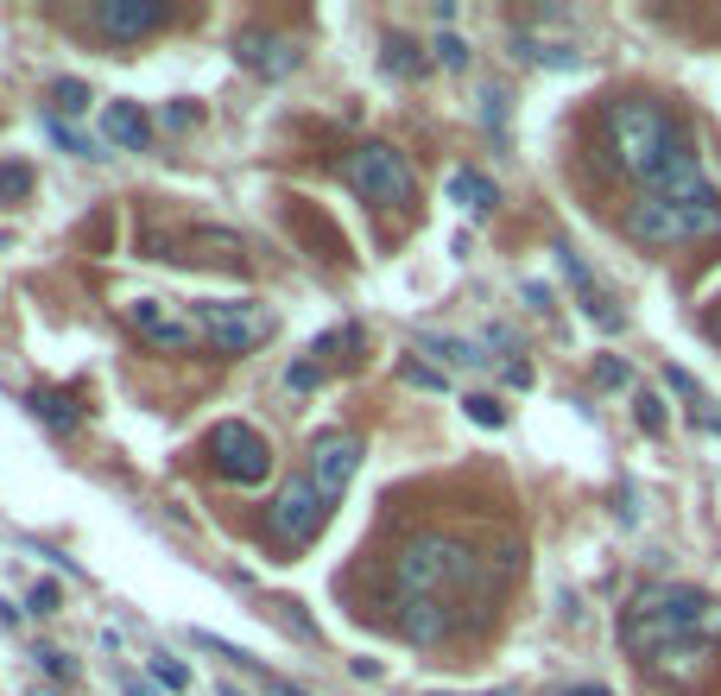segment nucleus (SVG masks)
I'll return each mask as SVG.
<instances>
[{
  "label": "nucleus",
  "instance_id": "obj_1",
  "mask_svg": "<svg viewBox=\"0 0 721 696\" xmlns=\"http://www.w3.org/2000/svg\"><path fill=\"white\" fill-rule=\"evenodd\" d=\"M481 589H488V564L443 532H418L392 557V620L412 645L450 640Z\"/></svg>",
  "mask_w": 721,
  "mask_h": 696
},
{
  "label": "nucleus",
  "instance_id": "obj_2",
  "mask_svg": "<svg viewBox=\"0 0 721 696\" xmlns=\"http://www.w3.org/2000/svg\"><path fill=\"white\" fill-rule=\"evenodd\" d=\"M620 640L633 659H652L677 640H716L721 645V601H709L690 583H645L626 615H620Z\"/></svg>",
  "mask_w": 721,
  "mask_h": 696
},
{
  "label": "nucleus",
  "instance_id": "obj_3",
  "mask_svg": "<svg viewBox=\"0 0 721 696\" xmlns=\"http://www.w3.org/2000/svg\"><path fill=\"white\" fill-rule=\"evenodd\" d=\"M601 146L614 158V172H626V178H640L645 190H652L658 172H665L690 140H684V128H677L652 96H614V102L601 108Z\"/></svg>",
  "mask_w": 721,
  "mask_h": 696
},
{
  "label": "nucleus",
  "instance_id": "obj_4",
  "mask_svg": "<svg viewBox=\"0 0 721 696\" xmlns=\"http://www.w3.org/2000/svg\"><path fill=\"white\" fill-rule=\"evenodd\" d=\"M620 234L633 247H658V254L696 247V241H716L721 234V203H716V190L709 197H652V190H640L626 203V216H620Z\"/></svg>",
  "mask_w": 721,
  "mask_h": 696
},
{
  "label": "nucleus",
  "instance_id": "obj_5",
  "mask_svg": "<svg viewBox=\"0 0 721 696\" xmlns=\"http://www.w3.org/2000/svg\"><path fill=\"white\" fill-rule=\"evenodd\" d=\"M342 184L355 190L360 203H374V209H406V203H418L412 158L399 153V146H387V140H367V146H355V153L342 158Z\"/></svg>",
  "mask_w": 721,
  "mask_h": 696
},
{
  "label": "nucleus",
  "instance_id": "obj_6",
  "mask_svg": "<svg viewBox=\"0 0 721 696\" xmlns=\"http://www.w3.org/2000/svg\"><path fill=\"white\" fill-rule=\"evenodd\" d=\"M190 317H197V330L209 335L215 355H254L279 330V317L266 305H254V298H197Z\"/></svg>",
  "mask_w": 721,
  "mask_h": 696
},
{
  "label": "nucleus",
  "instance_id": "obj_7",
  "mask_svg": "<svg viewBox=\"0 0 721 696\" xmlns=\"http://www.w3.org/2000/svg\"><path fill=\"white\" fill-rule=\"evenodd\" d=\"M203 456H209V468H215L222 482H234V488H259V482L273 475V450H266V438H259L254 424H241V418L209 424Z\"/></svg>",
  "mask_w": 721,
  "mask_h": 696
},
{
  "label": "nucleus",
  "instance_id": "obj_8",
  "mask_svg": "<svg viewBox=\"0 0 721 696\" xmlns=\"http://www.w3.org/2000/svg\"><path fill=\"white\" fill-rule=\"evenodd\" d=\"M323 526H330V500L317 494L310 475H291V482L279 488V500L266 507V532H273L279 544H291V551H304Z\"/></svg>",
  "mask_w": 721,
  "mask_h": 696
},
{
  "label": "nucleus",
  "instance_id": "obj_9",
  "mask_svg": "<svg viewBox=\"0 0 721 696\" xmlns=\"http://www.w3.org/2000/svg\"><path fill=\"white\" fill-rule=\"evenodd\" d=\"M355 468H360V438H348V431H323V438L310 443V482H317V494L323 500H342V488L355 482Z\"/></svg>",
  "mask_w": 721,
  "mask_h": 696
},
{
  "label": "nucleus",
  "instance_id": "obj_10",
  "mask_svg": "<svg viewBox=\"0 0 721 696\" xmlns=\"http://www.w3.org/2000/svg\"><path fill=\"white\" fill-rule=\"evenodd\" d=\"M89 20H96V32L108 45H133V38H146V32H158L171 20V7L165 0H96Z\"/></svg>",
  "mask_w": 721,
  "mask_h": 696
},
{
  "label": "nucleus",
  "instance_id": "obj_11",
  "mask_svg": "<svg viewBox=\"0 0 721 696\" xmlns=\"http://www.w3.org/2000/svg\"><path fill=\"white\" fill-rule=\"evenodd\" d=\"M640 665H645V677H658L670 691H696V684L716 671V640H677V645H665V652L640 659Z\"/></svg>",
  "mask_w": 721,
  "mask_h": 696
},
{
  "label": "nucleus",
  "instance_id": "obj_12",
  "mask_svg": "<svg viewBox=\"0 0 721 696\" xmlns=\"http://www.w3.org/2000/svg\"><path fill=\"white\" fill-rule=\"evenodd\" d=\"M121 317L140 330V342H153L158 355H184V349H190V323H184V317L165 305V298H153V291L127 298V310H121Z\"/></svg>",
  "mask_w": 721,
  "mask_h": 696
},
{
  "label": "nucleus",
  "instance_id": "obj_13",
  "mask_svg": "<svg viewBox=\"0 0 721 696\" xmlns=\"http://www.w3.org/2000/svg\"><path fill=\"white\" fill-rule=\"evenodd\" d=\"M234 57H241V64H254L259 77H285V70L298 64V45H291L285 32L241 26V32H234Z\"/></svg>",
  "mask_w": 721,
  "mask_h": 696
},
{
  "label": "nucleus",
  "instance_id": "obj_14",
  "mask_svg": "<svg viewBox=\"0 0 721 696\" xmlns=\"http://www.w3.org/2000/svg\"><path fill=\"white\" fill-rule=\"evenodd\" d=\"M557 266H564V279L576 285V298H583V317H589L595 330H608V335H614V330H620V310L608 305V291L595 285V273H589V266H583L576 254H569V247H557Z\"/></svg>",
  "mask_w": 721,
  "mask_h": 696
},
{
  "label": "nucleus",
  "instance_id": "obj_15",
  "mask_svg": "<svg viewBox=\"0 0 721 696\" xmlns=\"http://www.w3.org/2000/svg\"><path fill=\"white\" fill-rule=\"evenodd\" d=\"M102 140L108 146H121V153H146V140H153L146 108L140 102H102Z\"/></svg>",
  "mask_w": 721,
  "mask_h": 696
},
{
  "label": "nucleus",
  "instance_id": "obj_16",
  "mask_svg": "<svg viewBox=\"0 0 721 696\" xmlns=\"http://www.w3.org/2000/svg\"><path fill=\"white\" fill-rule=\"evenodd\" d=\"M26 412L38 418V424H52L57 438H70V431L82 424V406L70 399V393H57V387H32L26 393Z\"/></svg>",
  "mask_w": 721,
  "mask_h": 696
},
{
  "label": "nucleus",
  "instance_id": "obj_17",
  "mask_svg": "<svg viewBox=\"0 0 721 696\" xmlns=\"http://www.w3.org/2000/svg\"><path fill=\"white\" fill-rule=\"evenodd\" d=\"M450 203H463L468 216H488V209L500 203V190H493V178H481L475 165H456V172H450Z\"/></svg>",
  "mask_w": 721,
  "mask_h": 696
},
{
  "label": "nucleus",
  "instance_id": "obj_18",
  "mask_svg": "<svg viewBox=\"0 0 721 696\" xmlns=\"http://www.w3.org/2000/svg\"><path fill=\"white\" fill-rule=\"evenodd\" d=\"M418 342H424V349L437 355L443 374H450V367H481V362H488V355H481L475 342H463V335H418Z\"/></svg>",
  "mask_w": 721,
  "mask_h": 696
},
{
  "label": "nucleus",
  "instance_id": "obj_19",
  "mask_svg": "<svg viewBox=\"0 0 721 696\" xmlns=\"http://www.w3.org/2000/svg\"><path fill=\"white\" fill-rule=\"evenodd\" d=\"M387 70H392V77H424V70H431V57H418L412 38H406V32H392V38H387Z\"/></svg>",
  "mask_w": 721,
  "mask_h": 696
},
{
  "label": "nucleus",
  "instance_id": "obj_20",
  "mask_svg": "<svg viewBox=\"0 0 721 696\" xmlns=\"http://www.w3.org/2000/svg\"><path fill=\"white\" fill-rule=\"evenodd\" d=\"M64 114H89V82H77V77L52 82V121H64Z\"/></svg>",
  "mask_w": 721,
  "mask_h": 696
},
{
  "label": "nucleus",
  "instance_id": "obj_21",
  "mask_svg": "<svg viewBox=\"0 0 721 696\" xmlns=\"http://www.w3.org/2000/svg\"><path fill=\"white\" fill-rule=\"evenodd\" d=\"M519 57H525V64H551V70H576V64H583L569 45H539V38H519Z\"/></svg>",
  "mask_w": 721,
  "mask_h": 696
},
{
  "label": "nucleus",
  "instance_id": "obj_22",
  "mask_svg": "<svg viewBox=\"0 0 721 696\" xmlns=\"http://www.w3.org/2000/svg\"><path fill=\"white\" fill-rule=\"evenodd\" d=\"M45 140H57L64 153H77V158H102V140H89V133H70L64 121H52V114H45Z\"/></svg>",
  "mask_w": 721,
  "mask_h": 696
},
{
  "label": "nucleus",
  "instance_id": "obj_23",
  "mask_svg": "<svg viewBox=\"0 0 721 696\" xmlns=\"http://www.w3.org/2000/svg\"><path fill=\"white\" fill-rule=\"evenodd\" d=\"M153 684L158 691H171V696H190V671H184L171 652H153Z\"/></svg>",
  "mask_w": 721,
  "mask_h": 696
},
{
  "label": "nucleus",
  "instance_id": "obj_24",
  "mask_svg": "<svg viewBox=\"0 0 721 696\" xmlns=\"http://www.w3.org/2000/svg\"><path fill=\"white\" fill-rule=\"evenodd\" d=\"M399 380H406V387H424V393H443V387H450V374H443V367H424V362H412V355L399 362Z\"/></svg>",
  "mask_w": 721,
  "mask_h": 696
},
{
  "label": "nucleus",
  "instance_id": "obj_25",
  "mask_svg": "<svg viewBox=\"0 0 721 696\" xmlns=\"http://www.w3.org/2000/svg\"><path fill=\"white\" fill-rule=\"evenodd\" d=\"M468 418H475L481 431H500V424H507V406H500L493 393H475V399H468Z\"/></svg>",
  "mask_w": 721,
  "mask_h": 696
},
{
  "label": "nucleus",
  "instance_id": "obj_26",
  "mask_svg": "<svg viewBox=\"0 0 721 696\" xmlns=\"http://www.w3.org/2000/svg\"><path fill=\"white\" fill-rule=\"evenodd\" d=\"M431 57H437L443 70H468V45L456 38V32H437V45H431Z\"/></svg>",
  "mask_w": 721,
  "mask_h": 696
},
{
  "label": "nucleus",
  "instance_id": "obj_27",
  "mask_svg": "<svg viewBox=\"0 0 721 696\" xmlns=\"http://www.w3.org/2000/svg\"><path fill=\"white\" fill-rule=\"evenodd\" d=\"M633 418H640V431L665 438V406H658V393H640V399H633Z\"/></svg>",
  "mask_w": 721,
  "mask_h": 696
},
{
  "label": "nucleus",
  "instance_id": "obj_28",
  "mask_svg": "<svg viewBox=\"0 0 721 696\" xmlns=\"http://www.w3.org/2000/svg\"><path fill=\"white\" fill-rule=\"evenodd\" d=\"M26 190H32V172H26V165H0V197H7V203H20Z\"/></svg>",
  "mask_w": 721,
  "mask_h": 696
},
{
  "label": "nucleus",
  "instance_id": "obj_29",
  "mask_svg": "<svg viewBox=\"0 0 721 696\" xmlns=\"http://www.w3.org/2000/svg\"><path fill=\"white\" fill-rule=\"evenodd\" d=\"M38 665L52 671L57 684H70V677H77V665H70V652H57V645H38Z\"/></svg>",
  "mask_w": 721,
  "mask_h": 696
},
{
  "label": "nucleus",
  "instance_id": "obj_30",
  "mask_svg": "<svg viewBox=\"0 0 721 696\" xmlns=\"http://www.w3.org/2000/svg\"><path fill=\"white\" fill-rule=\"evenodd\" d=\"M57 601H64V589H57V583H32V595H26L32 615H57Z\"/></svg>",
  "mask_w": 721,
  "mask_h": 696
},
{
  "label": "nucleus",
  "instance_id": "obj_31",
  "mask_svg": "<svg viewBox=\"0 0 721 696\" xmlns=\"http://www.w3.org/2000/svg\"><path fill=\"white\" fill-rule=\"evenodd\" d=\"M633 374H626V362H614V355H601L595 362V387H626Z\"/></svg>",
  "mask_w": 721,
  "mask_h": 696
},
{
  "label": "nucleus",
  "instance_id": "obj_32",
  "mask_svg": "<svg viewBox=\"0 0 721 696\" xmlns=\"http://www.w3.org/2000/svg\"><path fill=\"white\" fill-rule=\"evenodd\" d=\"M481 121H488V128H507V89H488V96H481Z\"/></svg>",
  "mask_w": 721,
  "mask_h": 696
},
{
  "label": "nucleus",
  "instance_id": "obj_33",
  "mask_svg": "<svg viewBox=\"0 0 721 696\" xmlns=\"http://www.w3.org/2000/svg\"><path fill=\"white\" fill-rule=\"evenodd\" d=\"M197 121V102H171L165 108V128H190Z\"/></svg>",
  "mask_w": 721,
  "mask_h": 696
},
{
  "label": "nucleus",
  "instance_id": "obj_34",
  "mask_svg": "<svg viewBox=\"0 0 721 696\" xmlns=\"http://www.w3.org/2000/svg\"><path fill=\"white\" fill-rule=\"evenodd\" d=\"M665 380H670V387H677V393H684V399H702V393H696V380H690V374H684V367H665Z\"/></svg>",
  "mask_w": 721,
  "mask_h": 696
},
{
  "label": "nucleus",
  "instance_id": "obj_35",
  "mask_svg": "<svg viewBox=\"0 0 721 696\" xmlns=\"http://www.w3.org/2000/svg\"><path fill=\"white\" fill-rule=\"evenodd\" d=\"M285 380H291V387H298V393H310V387H317V367H310V362H298V367H291V374H285Z\"/></svg>",
  "mask_w": 721,
  "mask_h": 696
},
{
  "label": "nucleus",
  "instance_id": "obj_36",
  "mask_svg": "<svg viewBox=\"0 0 721 696\" xmlns=\"http://www.w3.org/2000/svg\"><path fill=\"white\" fill-rule=\"evenodd\" d=\"M525 305H532V310H551V291H544L539 279H525Z\"/></svg>",
  "mask_w": 721,
  "mask_h": 696
},
{
  "label": "nucleus",
  "instance_id": "obj_37",
  "mask_svg": "<svg viewBox=\"0 0 721 696\" xmlns=\"http://www.w3.org/2000/svg\"><path fill=\"white\" fill-rule=\"evenodd\" d=\"M121 691L127 696H158V684H146V677H121Z\"/></svg>",
  "mask_w": 721,
  "mask_h": 696
},
{
  "label": "nucleus",
  "instance_id": "obj_38",
  "mask_svg": "<svg viewBox=\"0 0 721 696\" xmlns=\"http://www.w3.org/2000/svg\"><path fill=\"white\" fill-rule=\"evenodd\" d=\"M557 696H614V691H601V684H576V691H557Z\"/></svg>",
  "mask_w": 721,
  "mask_h": 696
},
{
  "label": "nucleus",
  "instance_id": "obj_39",
  "mask_svg": "<svg viewBox=\"0 0 721 696\" xmlns=\"http://www.w3.org/2000/svg\"><path fill=\"white\" fill-rule=\"evenodd\" d=\"M716 342H721V317H716Z\"/></svg>",
  "mask_w": 721,
  "mask_h": 696
}]
</instances>
